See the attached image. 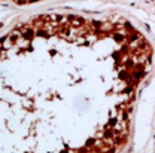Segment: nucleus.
I'll use <instances>...</instances> for the list:
<instances>
[{"label": "nucleus", "instance_id": "f257e3e1", "mask_svg": "<svg viewBox=\"0 0 155 153\" xmlns=\"http://www.w3.org/2000/svg\"><path fill=\"white\" fill-rule=\"evenodd\" d=\"M155 39L119 12H45L0 36V153H128Z\"/></svg>", "mask_w": 155, "mask_h": 153}, {"label": "nucleus", "instance_id": "f03ea898", "mask_svg": "<svg viewBox=\"0 0 155 153\" xmlns=\"http://www.w3.org/2000/svg\"><path fill=\"white\" fill-rule=\"evenodd\" d=\"M5 3H12L17 6H25V5H36V3H46V2H55V0H0Z\"/></svg>", "mask_w": 155, "mask_h": 153}]
</instances>
